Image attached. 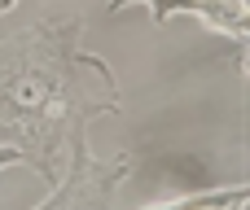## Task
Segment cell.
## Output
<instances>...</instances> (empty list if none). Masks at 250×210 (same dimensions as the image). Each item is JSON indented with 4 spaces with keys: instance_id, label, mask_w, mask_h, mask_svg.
<instances>
[{
    "instance_id": "cell-1",
    "label": "cell",
    "mask_w": 250,
    "mask_h": 210,
    "mask_svg": "<svg viewBox=\"0 0 250 210\" xmlns=\"http://www.w3.org/2000/svg\"><path fill=\"white\" fill-rule=\"evenodd\" d=\"M83 18L53 13L0 35V145H18L26 167L53 184L88 127L123 110V88L105 57L88 53Z\"/></svg>"
},
{
    "instance_id": "cell-2",
    "label": "cell",
    "mask_w": 250,
    "mask_h": 210,
    "mask_svg": "<svg viewBox=\"0 0 250 210\" xmlns=\"http://www.w3.org/2000/svg\"><path fill=\"white\" fill-rule=\"evenodd\" d=\"M132 153H114V158H92L88 140H79L62 167V175L48 184V197L35 210H110V193L132 175Z\"/></svg>"
},
{
    "instance_id": "cell-3",
    "label": "cell",
    "mask_w": 250,
    "mask_h": 210,
    "mask_svg": "<svg viewBox=\"0 0 250 210\" xmlns=\"http://www.w3.org/2000/svg\"><path fill=\"white\" fill-rule=\"evenodd\" d=\"M127 4H145L158 26H167L176 13L202 18L211 31H220V35H229L237 44V66L246 70V31H250V4L246 0H110V13L127 9Z\"/></svg>"
},
{
    "instance_id": "cell-4",
    "label": "cell",
    "mask_w": 250,
    "mask_h": 210,
    "mask_svg": "<svg viewBox=\"0 0 250 210\" xmlns=\"http://www.w3.org/2000/svg\"><path fill=\"white\" fill-rule=\"evenodd\" d=\"M246 197H250L246 184H233V189H207V193H189L176 202H158V206H145V210H224L233 202H246Z\"/></svg>"
},
{
    "instance_id": "cell-5",
    "label": "cell",
    "mask_w": 250,
    "mask_h": 210,
    "mask_svg": "<svg viewBox=\"0 0 250 210\" xmlns=\"http://www.w3.org/2000/svg\"><path fill=\"white\" fill-rule=\"evenodd\" d=\"M4 167H26V153L18 145H0V171Z\"/></svg>"
},
{
    "instance_id": "cell-6",
    "label": "cell",
    "mask_w": 250,
    "mask_h": 210,
    "mask_svg": "<svg viewBox=\"0 0 250 210\" xmlns=\"http://www.w3.org/2000/svg\"><path fill=\"white\" fill-rule=\"evenodd\" d=\"M13 4H18V0H0V18H4V13H9Z\"/></svg>"
},
{
    "instance_id": "cell-7",
    "label": "cell",
    "mask_w": 250,
    "mask_h": 210,
    "mask_svg": "<svg viewBox=\"0 0 250 210\" xmlns=\"http://www.w3.org/2000/svg\"><path fill=\"white\" fill-rule=\"evenodd\" d=\"M224 210H246V202H233V206H224Z\"/></svg>"
}]
</instances>
